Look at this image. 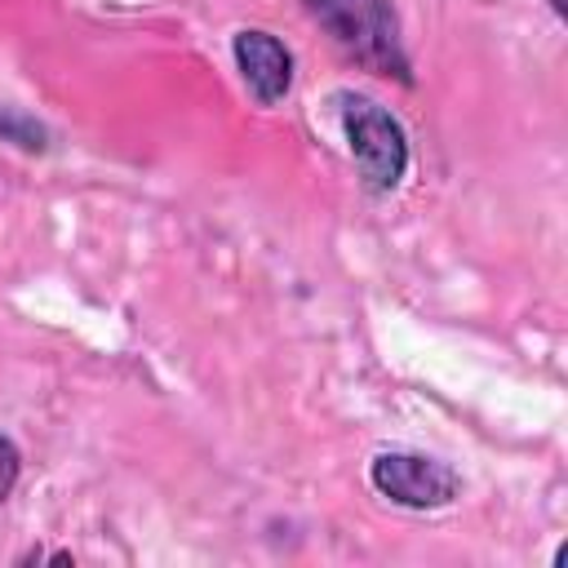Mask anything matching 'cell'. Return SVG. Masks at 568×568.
<instances>
[{"instance_id":"cell-1","label":"cell","mask_w":568,"mask_h":568,"mask_svg":"<svg viewBox=\"0 0 568 568\" xmlns=\"http://www.w3.org/2000/svg\"><path fill=\"white\" fill-rule=\"evenodd\" d=\"M306 13L333 36V44L373 75L413 84V67L390 0H306Z\"/></svg>"},{"instance_id":"cell-2","label":"cell","mask_w":568,"mask_h":568,"mask_svg":"<svg viewBox=\"0 0 568 568\" xmlns=\"http://www.w3.org/2000/svg\"><path fill=\"white\" fill-rule=\"evenodd\" d=\"M337 115L342 133L351 142V155L359 164V178L373 195H390L399 178L408 173V138L404 124L373 98L359 93H337Z\"/></svg>"},{"instance_id":"cell-3","label":"cell","mask_w":568,"mask_h":568,"mask_svg":"<svg viewBox=\"0 0 568 568\" xmlns=\"http://www.w3.org/2000/svg\"><path fill=\"white\" fill-rule=\"evenodd\" d=\"M368 479L382 497H390L395 506H408V510H439L462 497V475L453 466H444L439 457H426V453H408V448L377 453L368 466Z\"/></svg>"},{"instance_id":"cell-4","label":"cell","mask_w":568,"mask_h":568,"mask_svg":"<svg viewBox=\"0 0 568 568\" xmlns=\"http://www.w3.org/2000/svg\"><path fill=\"white\" fill-rule=\"evenodd\" d=\"M231 53H235V67H240V80L248 84V93L262 102V106H275L288 89H293V53L284 40H275L271 31H235L231 40Z\"/></svg>"},{"instance_id":"cell-5","label":"cell","mask_w":568,"mask_h":568,"mask_svg":"<svg viewBox=\"0 0 568 568\" xmlns=\"http://www.w3.org/2000/svg\"><path fill=\"white\" fill-rule=\"evenodd\" d=\"M0 142H13V146H22V151H44L49 133H44L40 120L22 115L18 106H0Z\"/></svg>"},{"instance_id":"cell-6","label":"cell","mask_w":568,"mask_h":568,"mask_svg":"<svg viewBox=\"0 0 568 568\" xmlns=\"http://www.w3.org/2000/svg\"><path fill=\"white\" fill-rule=\"evenodd\" d=\"M18 475H22V453H18V444L9 435H0V501L13 493Z\"/></svg>"},{"instance_id":"cell-7","label":"cell","mask_w":568,"mask_h":568,"mask_svg":"<svg viewBox=\"0 0 568 568\" xmlns=\"http://www.w3.org/2000/svg\"><path fill=\"white\" fill-rule=\"evenodd\" d=\"M550 9H555V13H564V0H550Z\"/></svg>"}]
</instances>
